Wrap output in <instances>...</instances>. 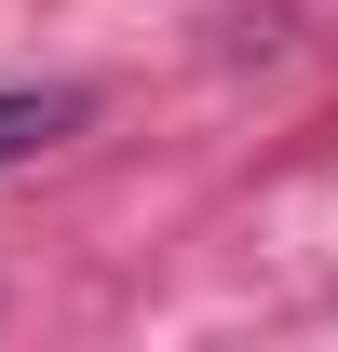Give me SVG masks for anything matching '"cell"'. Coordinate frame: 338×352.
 Returning <instances> with one entry per match:
<instances>
[{
	"instance_id": "6da1fadb",
	"label": "cell",
	"mask_w": 338,
	"mask_h": 352,
	"mask_svg": "<svg viewBox=\"0 0 338 352\" xmlns=\"http://www.w3.org/2000/svg\"><path fill=\"white\" fill-rule=\"evenodd\" d=\"M54 135H68V95H0V163H27Z\"/></svg>"
}]
</instances>
